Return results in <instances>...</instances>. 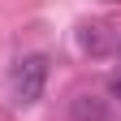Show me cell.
I'll use <instances>...</instances> for the list:
<instances>
[{
  "instance_id": "1",
  "label": "cell",
  "mask_w": 121,
  "mask_h": 121,
  "mask_svg": "<svg viewBox=\"0 0 121 121\" xmlns=\"http://www.w3.org/2000/svg\"><path fill=\"white\" fill-rule=\"evenodd\" d=\"M43 86H48V56L43 52H26L13 60L9 69V91H13V104H35L43 95Z\"/></svg>"
},
{
  "instance_id": "2",
  "label": "cell",
  "mask_w": 121,
  "mask_h": 121,
  "mask_svg": "<svg viewBox=\"0 0 121 121\" xmlns=\"http://www.w3.org/2000/svg\"><path fill=\"white\" fill-rule=\"evenodd\" d=\"M78 48H82L86 56H104V52L112 48L108 26H104V22H82V26H78Z\"/></svg>"
},
{
  "instance_id": "3",
  "label": "cell",
  "mask_w": 121,
  "mask_h": 121,
  "mask_svg": "<svg viewBox=\"0 0 121 121\" xmlns=\"http://www.w3.org/2000/svg\"><path fill=\"white\" fill-rule=\"evenodd\" d=\"M69 117L73 121H108L112 112H108V99L104 95H78L69 104Z\"/></svg>"
},
{
  "instance_id": "4",
  "label": "cell",
  "mask_w": 121,
  "mask_h": 121,
  "mask_svg": "<svg viewBox=\"0 0 121 121\" xmlns=\"http://www.w3.org/2000/svg\"><path fill=\"white\" fill-rule=\"evenodd\" d=\"M108 95H112V99H121V73H117V78L108 82Z\"/></svg>"
}]
</instances>
